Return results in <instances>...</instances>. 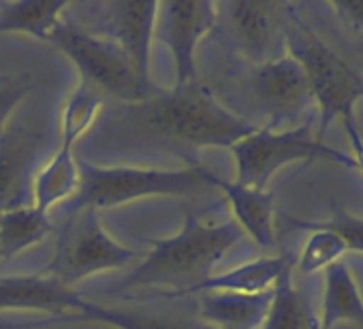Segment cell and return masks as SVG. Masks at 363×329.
Wrapping results in <instances>:
<instances>
[{"label":"cell","mask_w":363,"mask_h":329,"mask_svg":"<svg viewBox=\"0 0 363 329\" xmlns=\"http://www.w3.org/2000/svg\"><path fill=\"white\" fill-rule=\"evenodd\" d=\"M79 316H73V320H101L107 325H113L118 329H212L208 325L191 323V320H179V318H169V316H152V314H141V312H130V310H120V308H107L94 301H82L79 306Z\"/></svg>","instance_id":"cell-22"},{"label":"cell","mask_w":363,"mask_h":329,"mask_svg":"<svg viewBox=\"0 0 363 329\" xmlns=\"http://www.w3.org/2000/svg\"><path fill=\"white\" fill-rule=\"evenodd\" d=\"M291 223L297 229H310V231L312 229H329L344 240L348 250L363 252V218L348 214L344 208H333L331 218L320 221V223H308V221H291Z\"/></svg>","instance_id":"cell-25"},{"label":"cell","mask_w":363,"mask_h":329,"mask_svg":"<svg viewBox=\"0 0 363 329\" xmlns=\"http://www.w3.org/2000/svg\"><path fill=\"white\" fill-rule=\"evenodd\" d=\"M255 130V124L231 113L197 79L133 103L105 101L84 135L79 158L96 167H135L156 160L199 167V150L231 147Z\"/></svg>","instance_id":"cell-1"},{"label":"cell","mask_w":363,"mask_h":329,"mask_svg":"<svg viewBox=\"0 0 363 329\" xmlns=\"http://www.w3.org/2000/svg\"><path fill=\"white\" fill-rule=\"evenodd\" d=\"M314 118H306L289 130L259 128L231 145L238 162V184L265 191L269 178L293 160H331L346 169H359L352 154H344L325 145L314 128Z\"/></svg>","instance_id":"cell-6"},{"label":"cell","mask_w":363,"mask_h":329,"mask_svg":"<svg viewBox=\"0 0 363 329\" xmlns=\"http://www.w3.org/2000/svg\"><path fill=\"white\" fill-rule=\"evenodd\" d=\"M261 329H320L312 297L308 289L295 284L293 269L276 282L269 314Z\"/></svg>","instance_id":"cell-17"},{"label":"cell","mask_w":363,"mask_h":329,"mask_svg":"<svg viewBox=\"0 0 363 329\" xmlns=\"http://www.w3.org/2000/svg\"><path fill=\"white\" fill-rule=\"evenodd\" d=\"M246 242V233L235 221L203 225L197 216H186L177 235L160 240L116 286L118 293L137 289H158V295H191L212 278L214 267L227 252Z\"/></svg>","instance_id":"cell-2"},{"label":"cell","mask_w":363,"mask_h":329,"mask_svg":"<svg viewBox=\"0 0 363 329\" xmlns=\"http://www.w3.org/2000/svg\"><path fill=\"white\" fill-rule=\"evenodd\" d=\"M77 186H79V169H77V160L73 158V147L60 143L56 156L37 176L35 206L48 214L52 206L65 201L67 197L71 199L77 193Z\"/></svg>","instance_id":"cell-20"},{"label":"cell","mask_w":363,"mask_h":329,"mask_svg":"<svg viewBox=\"0 0 363 329\" xmlns=\"http://www.w3.org/2000/svg\"><path fill=\"white\" fill-rule=\"evenodd\" d=\"M103 103H105V99H101L99 94L79 86L71 94V99L65 107V113L60 120V126H62L60 143L73 147L75 141L92 128V124L96 122V118L103 109Z\"/></svg>","instance_id":"cell-23"},{"label":"cell","mask_w":363,"mask_h":329,"mask_svg":"<svg viewBox=\"0 0 363 329\" xmlns=\"http://www.w3.org/2000/svg\"><path fill=\"white\" fill-rule=\"evenodd\" d=\"M216 22V3L206 0H167L158 3L154 37L164 43L173 56L177 86L197 82V45L212 33Z\"/></svg>","instance_id":"cell-12"},{"label":"cell","mask_w":363,"mask_h":329,"mask_svg":"<svg viewBox=\"0 0 363 329\" xmlns=\"http://www.w3.org/2000/svg\"><path fill=\"white\" fill-rule=\"evenodd\" d=\"M286 54L299 62L310 82L318 107V137L335 120H342L346 130L357 128L352 107L363 99V77L301 22L295 7H286Z\"/></svg>","instance_id":"cell-5"},{"label":"cell","mask_w":363,"mask_h":329,"mask_svg":"<svg viewBox=\"0 0 363 329\" xmlns=\"http://www.w3.org/2000/svg\"><path fill=\"white\" fill-rule=\"evenodd\" d=\"M274 299V289L263 293H227L212 291L199 295V318L212 329H261L269 306Z\"/></svg>","instance_id":"cell-14"},{"label":"cell","mask_w":363,"mask_h":329,"mask_svg":"<svg viewBox=\"0 0 363 329\" xmlns=\"http://www.w3.org/2000/svg\"><path fill=\"white\" fill-rule=\"evenodd\" d=\"M210 90L231 113L267 130L299 126L297 122L310 118L308 113L316 105L303 69L289 54L280 60L250 67L242 75L220 79Z\"/></svg>","instance_id":"cell-3"},{"label":"cell","mask_w":363,"mask_h":329,"mask_svg":"<svg viewBox=\"0 0 363 329\" xmlns=\"http://www.w3.org/2000/svg\"><path fill=\"white\" fill-rule=\"evenodd\" d=\"M50 137V120L30 109L7 122L0 135V214L35 206V182Z\"/></svg>","instance_id":"cell-11"},{"label":"cell","mask_w":363,"mask_h":329,"mask_svg":"<svg viewBox=\"0 0 363 329\" xmlns=\"http://www.w3.org/2000/svg\"><path fill=\"white\" fill-rule=\"evenodd\" d=\"M143 257L145 252L130 250L113 242L103 231L96 210L82 208L69 214L45 274L60 280L65 286H73L99 272L128 267Z\"/></svg>","instance_id":"cell-9"},{"label":"cell","mask_w":363,"mask_h":329,"mask_svg":"<svg viewBox=\"0 0 363 329\" xmlns=\"http://www.w3.org/2000/svg\"><path fill=\"white\" fill-rule=\"evenodd\" d=\"M340 320L363 325V299L348 265L340 259L325 269V295L320 306V329H333Z\"/></svg>","instance_id":"cell-18"},{"label":"cell","mask_w":363,"mask_h":329,"mask_svg":"<svg viewBox=\"0 0 363 329\" xmlns=\"http://www.w3.org/2000/svg\"><path fill=\"white\" fill-rule=\"evenodd\" d=\"M286 7L265 0L216 3V22L210 35L235 52L250 67L286 56Z\"/></svg>","instance_id":"cell-10"},{"label":"cell","mask_w":363,"mask_h":329,"mask_svg":"<svg viewBox=\"0 0 363 329\" xmlns=\"http://www.w3.org/2000/svg\"><path fill=\"white\" fill-rule=\"evenodd\" d=\"M335 11H340L350 24L363 30V3H335Z\"/></svg>","instance_id":"cell-27"},{"label":"cell","mask_w":363,"mask_h":329,"mask_svg":"<svg viewBox=\"0 0 363 329\" xmlns=\"http://www.w3.org/2000/svg\"><path fill=\"white\" fill-rule=\"evenodd\" d=\"M69 3H37V0H3L0 3V33H28L45 39L62 20Z\"/></svg>","instance_id":"cell-19"},{"label":"cell","mask_w":363,"mask_h":329,"mask_svg":"<svg viewBox=\"0 0 363 329\" xmlns=\"http://www.w3.org/2000/svg\"><path fill=\"white\" fill-rule=\"evenodd\" d=\"M79 186L69 199L65 212L73 214L82 208H111L152 195H199L214 191L218 176L206 167L156 169V167H96L77 158Z\"/></svg>","instance_id":"cell-4"},{"label":"cell","mask_w":363,"mask_h":329,"mask_svg":"<svg viewBox=\"0 0 363 329\" xmlns=\"http://www.w3.org/2000/svg\"><path fill=\"white\" fill-rule=\"evenodd\" d=\"M82 297L52 276H9L0 278V310H45L60 314L79 310Z\"/></svg>","instance_id":"cell-13"},{"label":"cell","mask_w":363,"mask_h":329,"mask_svg":"<svg viewBox=\"0 0 363 329\" xmlns=\"http://www.w3.org/2000/svg\"><path fill=\"white\" fill-rule=\"evenodd\" d=\"M348 135H350V141H352V147H354V154L352 156H354V160L359 164V169L363 172V137H361L359 128H350Z\"/></svg>","instance_id":"cell-28"},{"label":"cell","mask_w":363,"mask_h":329,"mask_svg":"<svg viewBox=\"0 0 363 329\" xmlns=\"http://www.w3.org/2000/svg\"><path fill=\"white\" fill-rule=\"evenodd\" d=\"M346 250L348 248L337 233H333L329 229H312V233L299 255L297 272L301 276H312L320 269H327L329 265L340 261Z\"/></svg>","instance_id":"cell-24"},{"label":"cell","mask_w":363,"mask_h":329,"mask_svg":"<svg viewBox=\"0 0 363 329\" xmlns=\"http://www.w3.org/2000/svg\"><path fill=\"white\" fill-rule=\"evenodd\" d=\"M293 257L291 255H278V257H261L250 263H244L235 269H229L225 274H214L203 284H199L193 293H212V291H227V293H263L272 291L280 276L289 269H293Z\"/></svg>","instance_id":"cell-16"},{"label":"cell","mask_w":363,"mask_h":329,"mask_svg":"<svg viewBox=\"0 0 363 329\" xmlns=\"http://www.w3.org/2000/svg\"><path fill=\"white\" fill-rule=\"evenodd\" d=\"M158 3L154 0H101V3H69L73 26L84 33L105 39L118 45L139 82L147 88L150 84V43L154 39Z\"/></svg>","instance_id":"cell-8"},{"label":"cell","mask_w":363,"mask_h":329,"mask_svg":"<svg viewBox=\"0 0 363 329\" xmlns=\"http://www.w3.org/2000/svg\"><path fill=\"white\" fill-rule=\"evenodd\" d=\"M5 327H7V325H0V329H5Z\"/></svg>","instance_id":"cell-29"},{"label":"cell","mask_w":363,"mask_h":329,"mask_svg":"<svg viewBox=\"0 0 363 329\" xmlns=\"http://www.w3.org/2000/svg\"><path fill=\"white\" fill-rule=\"evenodd\" d=\"M54 229L50 216L37 206L0 214V257L11 259L28 246L41 242Z\"/></svg>","instance_id":"cell-21"},{"label":"cell","mask_w":363,"mask_h":329,"mask_svg":"<svg viewBox=\"0 0 363 329\" xmlns=\"http://www.w3.org/2000/svg\"><path fill=\"white\" fill-rule=\"evenodd\" d=\"M48 41L75 62L82 75V88L105 101L133 103L158 92V88H147L139 82L126 54L118 45L84 33L65 18L54 26Z\"/></svg>","instance_id":"cell-7"},{"label":"cell","mask_w":363,"mask_h":329,"mask_svg":"<svg viewBox=\"0 0 363 329\" xmlns=\"http://www.w3.org/2000/svg\"><path fill=\"white\" fill-rule=\"evenodd\" d=\"M218 191L225 193L229 199L235 223L242 227L246 235L255 240L265 250H272L276 244V233H274V193L272 191H257L242 186L238 182H227L218 180L216 184Z\"/></svg>","instance_id":"cell-15"},{"label":"cell","mask_w":363,"mask_h":329,"mask_svg":"<svg viewBox=\"0 0 363 329\" xmlns=\"http://www.w3.org/2000/svg\"><path fill=\"white\" fill-rule=\"evenodd\" d=\"M35 90V84L28 75L20 77H0V135L20 103Z\"/></svg>","instance_id":"cell-26"}]
</instances>
